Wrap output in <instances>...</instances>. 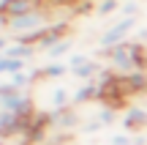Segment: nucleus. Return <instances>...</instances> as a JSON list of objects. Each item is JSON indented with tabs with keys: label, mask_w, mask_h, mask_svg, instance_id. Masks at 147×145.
<instances>
[{
	"label": "nucleus",
	"mask_w": 147,
	"mask_h": 145,
	"mask_svg": "<svg viewBox=\"0 0 147 145\" xmlns=\"http://www.w3.org/2000/svg\"><path fill=\"white\" fill-rule=\"evenodd\" d=\"M104 55H106V60H109L112 71H117V74H123V77L142 71V66L147 63V55H144V49H142L139 41H125V44H120V47L109 49V52H104Z\"/></svg>",
	"instance_id": "obj_1"
},
{
	"label": "nucleus",
	"mask_w": 147,
	"mask_h": 145,
	"mask_svg": "<svg viewBox=\"0 0 147 145\" xmlns=\"http://www.w3.org/2000/svg\"><path fill=\"white\" fill-rule=\"evenodd\" d=\"M134 27H136V16H120L115 25H109V27H106V30L98 36L101 52H109V49H115V47H120V44L131 41L128 36H131Z\"/></svg>",
	"instance_id": "obj_2"
},
{
	"label": "nucleus",
	"mask_w": 147,
	"mask_h": 145,
	"mask_svg": "<svg viewBox=\"0 0 147 145\" xmlns=\"http://www.w3.org/2000/svg\"><path fill=\"white\" fill-rule=\"evenodd\" d=\"M0 110L14 112V115H19V118H33V99L27 96V91L0 93Z\"/></svg>",
	"instance_id": "obj_3"
},
{
	"label": "nucleus",
	"mask_w": 147,
	"mask_h": 145,
	"mask_svg": "<svg viewBox=\"0 0 147 145\" xmlns=\"http://www.w3.org/2000/svg\"><path fill=\"white\" fill-rule=\"evenodd\" d=\"M33 118H19V115L14 112H5V110H0V137H11V134H19V131H25L27 126H30Z\"/></svg>",
	"instance_id": "obj_4"
},
{
	"label": "nucleus",
	"mask_w": 147,
	"mask_h": 145,
	"mask_svg": "<svg viewBox=\"0 0 147 145\" xmlns=\"http://www.w3.org/2000/svg\"><path fill=\"white\" fill-rule=\"evenodd\" d=\"M101 93H104V88H101L98 80H93V82H82V85L74 91V104H87V101H93V99H98Z\"/></svg>",
	"instance_id": "obj_5"
},
{
	"label": "nucleus",
	"mask_w": 147,
	"mask_h": 145,
	"mask_svg": "<svg viewBox=\"0 0 147 145\" xmlns=\"http://www.w3.org/2000/svg\"><path fill=\"white\" fill-rule=\"evenodd\" d=\"M123 126H125L128 131H136V129H142V126H147V110L144 107H128L125 118H123Z\"/></svg>",
	"instance_id": "obj_6"
},
{
	"label": "nucleus",
	"mask_w": 147,
	"mask_h": 145,
	"mask_svg": "<svg viewBox=\"0 0 147 145\" xmlns=\"http://www.w3.org/2000/svg\"><path fill=\"white\" fill-rule=\"evenodd\" d=\"M25 69H27V60L0 55V77H14V74H19V71H25Z\"/></svg>",
	"instance_id": "obj_7"
},
{
	"label": "nucleus",
	"mask_w": 147,
	"mask_h": 145,
	"mask_svg": "<svg viewBox=\"0 0 147 145\" xmlns=\"http://www.w3.org/2000/svg\"><path fill=\"white\" fill-rule=\"evenodd\" d=\"M36 44H25V41H14L8 44V49H5L3 55H8V58H19V60H30L33 55H36Z\"/></svg>",
	"instance_id": "obj_8"
},
{
	"label": "nucleus",
	"mask_w": 147,
	"mask_h": 145,
	"mask_svg": "<svg viewBox=\"0 0 147 145\" xmlns=\"http://www.w3.org/2000/svg\"><path fill=\"white\" fill-rule=\"evenodd\" d=\"M38 74H41V77H47V80H60V77L71 74V69H68V63H63V60H49V63L44 66Z\"/></svg>",
	"instance_id": "obj_9"
},
{
	"label": "nucleus",
	"mask_w": 147,
	"mask_h": 145,
	"mask_svg": "<svg viewBox=\"0 0 147 145\" xmlns=\"http://www.w3.org/2000/svg\"><path fill=\"white\" fill-rule=\"evenodd\" d=\"M71 47H74V38H71V36H65V38H63V41H60V44H55V47H52V49H49V52H47V55H49V60H60V58H63V55H65V52H68V49H71Z\"/></svg>",
	"instance_id": "obj_10"
},
{
	"label": "nucleus",
	"mask_w": 147,
	"mask_h": 145,
	"mask_svg": "<svg viewBox=\"0 0 147 145\" xmlns=\"http://www.w3.org/2000/svg\"><path fill=\"white\" fill-rule=\"evenodd\" d=\"M120 8H123L120 0H101L98 8H95V16H109V14H115V11H120Z\"/></svg>",
	"instance_id": "obj_11"
},
{
	"label": "nucleus",
	"mask_w": 147,
	"mask_h": 145,
	"mask_svg": "<svg viewBox=\"0 0 147 145\" xmlns=\"http://www.w3.org/2000/svg\"><path fill=\"white\" fill-rule=\"evenodd\" d=\"M115 118H117V115H115V107H101L98 115H95V120H98L101 126H112V123H115Z\"/></svg>",
	"instance_id": "obj_12"
},
{
	"label": "nucleus",
	"mask_w": 147,
	"mask_h": 145,
	"mask_svg": "<svg viewBox=\"0 0 147 145\" xmlns=\"http://www.w3.org/2000/svg\"><path fill=\"white\" fill-rule=\"evenodd\" d=\"M87 60H90V55H84V52H74L71 58L65 60V63H68V69L74 71V69H79V66H84V63H87Z\"/></svg>",
	"instance_id": "obj_13"
},
{
	"label": "nucleus",
	"mask_w": 147,
	"mask_h": 145,
	"mask_svg": "<svg viewBox=\"0 0 147 145\" xmlns=\"http://www.w3.org/2000/svg\"><path fill=\"white\" fill-rule=\"evenodd\" d=\"M120 14H123V16H136V14H139V3H136V0H128V3H123Z\"/></svg>",
	"instance_id": "obj_14"
},
{
	"label": "nucleus",
	"mask_w": 147,
	"mask_h": 145,
	"mask_svg": "<svg viewBox=\"0 0 147 145\" xmlns=\"http://www.w3.org/2000/svg\"><path fill=\"white\" fill-rule=\"evenodd\" d=\"M109 142H112V145H134V140H131L128 134H115Z\"/></svg>",
	"instance_id": "obj_15"
},
{
	"label": "nucleus",
	"mask_w": 147,
	"mask_h": 145,
	"mask_svg": "<svg viewBox=\"0 0 147 145\" xmlns=\"http://www.w3.org/2000/svg\"><path fill=\"white\" fill-rule=\"evenodd\" d=\"M8 44H11V41H8V33H0V55L8 49Z\"/></svg>",
	"instance_id": "obj_16"
},
{
	"label": "nucleus",
	"mask_w": 147,
	"mask_h": 145,
	"mask_svg": "<svg viewBox=\"0 0 147 145\" xmlns=\"http://www.w3.org/2000/svg\"><path fill=\"white\" fill-rule=\"evenodd\" d=\"M11 3H16V0H0V16H3V11H5V8H8V5H11Z\"/></svg>",
	"instance_id": "obj_17"
},
{
	"label": "nucleus",
	"mask_w": 147,
	"mask_h": 145,
	"mask_svg": "<svg viewBox=\"0 0 147 145\" xmlns=\"http://www.w3.org/2000/svg\"><path fill=\"white\" fill-rule=\"evenodd\" d=\"M134 145H144V137H136V140H134Z\"/></svg>",
	"instance_id": "obj_18"
},
{
	"label": "nucleus",
	"mask_w": 147,
	"mask_h": 145,
	"mask_svg": "<svg viewBox=\"0 0 147 145\" xmlns=\"http://www.w3.org/2000/svg\"><path fill=\"white\" fill-rule=\"evenodd\" d=\"M0 145H5V140H3V137H0Z\"/></svg>",
	"instance_id": "obj_19"
},
{
	"label": "nucleus",
	"mask_w": 147,
	"mask_h": 145,
	"mask_svg": "<svg viewBox=\"0 0 147 145\" xmlns=\"http://www.w3.org/2000/svg\"><path fill=\"white\" fill-rule=\"evenodd\" d=\"M0 25H3V16H0Z\"/></svg>",
	"instance_id": "obj_20"
}]
</instances>
